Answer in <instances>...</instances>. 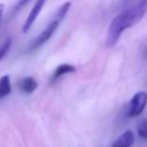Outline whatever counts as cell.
<instances>
[{"mask_svg": "<svg viewBox=\"0 0 147 147\" xmlns=\"http://www.w3.org/2000/svg\"><path fill=\"white\" fill-rule=\"evenodd\" d=\"M146 10H147V0H140L138 3L133 5L132 7L116 15L111 20L108 28L107 46L113 47L126 29L133 26L144 17Z\"/></svg>", "mask_w": 147, "mask_h": 147, "instance_id": "cell-1", "label": "cell"}, {"mask_svg": "<svg viewBox=\"0 0 147 147\" xmlns=\"http://www.w3.org/2000/svg\"><path fill=\"white\" fill-rule=\"evenodd\" d=\"M147 105V93L145 91L137 92L132 99L129 102V109H127V115L130 117H134L140 115Z\"/></svg>", "mask_w": 147, "mask_h": 147, "instance_id": "cell-2", "label": "cell"}, {"mask_svg": "<svg viewBox=\"0 0 147 147\" xmlns=\"http://www.w3.org/2000/svg\"><path fill=\"white\" fill-rule=\"evenodd\" d=\"M60 20L59 18H54L53 21H51L48 23V25L40 32V34L32 41L31 46H30V49H37L39 48L40 46H42L45 42H47L49 40V38L54 34V32L56 31V29L59 28V24H60Z\"/></svg>", "mask_w": 147, "mask_h": 147, "instance_id": "cell-3", "label": "cell"}, {"mask_svg": "<svg viewBox=\"0 0 147 147\" xmlns=\"http://www.w3.org/2000/svg\"><path fill=\"white\" fill-rule=\"evenodd\" d=\"M45 2H46V0H37V1H36L34 6L32 7L30 14L28 15V17H26V20H25V22H24V24H23V28H22L23 32H26V31L32 26V24L34 23L36 18H37L38 15L40 14V11H41V9H42Z\"/></svg>", "mask_w": 147, "mask_h": 147, "instance_id": "cell-4", "label": "cell"}, {"mask_svg": "<svg viewBox=\"0 0 147 147\" xmlns=\"http://www.w3.org/2000/svg\"><path fill=\"white\" fill-rule=\"evenodd\" d=\"M134 141V134L131 130L124 131L117 139L111 144L110 147H131Z\"/></svg>", "mask_w": 147, "mask_h": 147, "instance_id": "cell-5", "label": "cell"}, {"mask_svg": "<svg viewBox=\"0 0 147 147\" xmlns=\"http://www.w3.org/2000/svg\"><path fill=\"white\" fill-rule=\"evenodd\" d=\"M76 71V68L69 63H62L60 65H57L55 68V70L53 71L52 76H51V82L54 83L56 82L59 78H61L62 76L67 75V74H71V72H75Z\"/></svg>", "mask_w": 147, "mask_h": 147, "instance_id": "cell-6", "label": "cell"}, {"mask_svg": "<svg viewBox=\"0 0 147 147\" xmlns=\"http://www.w3.org/2000/svg\"><path fill=\"white\" fill-rule=\"evenodd\" d=\"M20 90L23 92V93H26V94H30L32 93L33 91L37 90L38 87V83L34 80L33 77H24L22 78L18 83H17Z\"/></svg>", "mask_w": 147, "mask_h": 147, "instance_id": "cell-7", "label": "cell"}, {"mask_svg": "<svg viewBox=\"0 0 147 147\" xmlns=\"http://www.w3.org/2000/svg\"><path fill=\"white\" fill-rule=\"evenodd\" d=\"M11 92V85H10V78L8 75H3L0 78V99H3Z\"/></svg>", "mask_w": 147, "mask_h": 147, "instance_id": "cell-8", "label": "cell"}, {"mask_svg": "<svg viewBox=\"0 0 147 147\" xmlns=\"http://www.w3.org/2000/svg\"><path fill=\"white\" fill-rule=\"evenodd\" d=\"M137 131L140 138H142L144 140H147V118H144L138 123Z\"/></svg>", "mask_w": 147, "mask_h": 147, "instance_id": "cell-9", "label": "cell"}, {"mask_svg": "<svg viewBox=\"0 0 147 147\" xmlns=\"http://www.w3.org/2000/svg\"><path fill=\"white\" fill-rule=\"evenodd\" d=\"M70 2L68 1V2H64L59 9H57V13H56V18H59L60 21H62L64 17H65V15H67V13H68V10H69V8H70Z\"/></svg>", "mask_w": 147, "mask_h": 147, "instance_id": "cell-10", "label": "cell"}, {"mask_svg": "<svg viewBox=\"0 0 147 147\" xmlns=\"http://www.w3.org/2000/svg\"><path fill=\"white\" fill-rule=\"evenodd\" d=\"M10 46H11V39L9 38V39H7L1 46H0V60H2L3 59V56L9 52V49H10Z\"/></svg>", "mask_w": 147, "mask_h": 147, "instance_id": "cell-11", "label": "cell"}, {"mask_svg": "<svg viewBox=\"0 0 147 147\" xmlns=\"http://www.w3.org/2000/svg\"><path fill=\"white\" fill-rule=\"evenodd\" d=\"M30 2V0H18L17 2H16V5L14 6V11H17V10H20V9H22L25 5H28Z\"/></svg>", "mask_w": 147, "mask_h": 147, "instance_id": "cell-12", "label": "cell"}, {"mask_svg": "<svg viewBox=\"0 0 147 147\" xmlns=\"http://www.w3.org/2000/svg\"><path fill=\"white\" fill-rule=\"evenodd\" d=\"M3 9H5V7H3V5H2V3H0V22H1V18H2V14H3Z\"/></svg>", "mask_w": 147, "mask_h": 147, "instance_id": "cell-13", "label": "cell"}, {"mask_svg": "<svg viewBox=\"0 0 147 147\" xmlns=\"http://www.w3.org/2000/svg\"><path fill=\"white\" fill-rule=\"evenodd\" d=\"M145 55H146V57H147V48H146V51H145Z\"/></svg>", "mask_w": 147, "mask_h": 147, "instance_id": "cell-14", "label": "cell"}]
</instances>
